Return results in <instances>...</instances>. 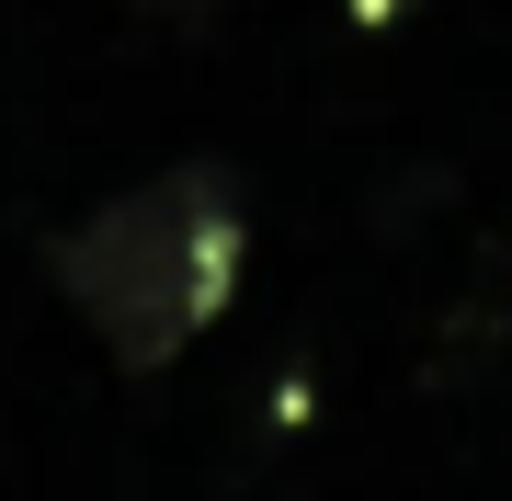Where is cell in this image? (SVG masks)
<instances>
[{"mask_svg": "<svg viewBox=\"0 0 512 501\" xmlns=\"http://www.w3.org/2000/svg\"><path fill=\"white\" fill-rule=\"evenodd\" d=\"M46 274H57V297L92 319V342L114 365H137V376L183 365V342L217 331L239 274H251L239 171L183 160V171H160V183L92 205V217H69L46 240Z\"/></svg>", "mask_w": 512, "mask_h": 501, "instance_id": "1", "label": "cell"}, {"mask_svg": "<svg viewBox=\"0 0 512 501\" xmlns=\"http://www.w3.org/2000/svg\"><path fill=\"white\" fill-rule=\"evenodd\" d=\"M353 23H399V12H421V0H342Z\"/></svg>", "mask_w": 512, "mask_h": 501, "instance_id": "2", "label": "cell"}, {"mask_svg": "<svg viewBox=\"0 0 512 501\" xmlns=\"http://www.w3.org/2000/svg\"><path fill=\"white\" fill-rule=\"evenodd\" d=\"M137 12H160V23H194V12H217V0H137Z\"/></svg>", "mask_w": 512, "mask_h": 501, "instance_id": "3", "label": "cell"}]
</instances>
